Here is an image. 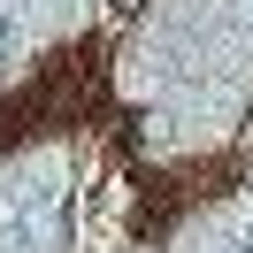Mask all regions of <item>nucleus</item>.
Wrapping results in <instances>:
<instances>
[{
    "label": "nucleus",
    "instance_id": "3",
    "mask_svg": "<svg viewBox=\"0 0 253 253\" xmlns=\"http://www.w3.org/2000/svg\"><path fill=\"white\" fill-rule=\"evenodd\" d=\"M222 253H253V230H246V238H230V246H222Z\"/></svg>",
    "mask_w": 253,
    "mask_h": 253
},
{
    "label": "nucleus",
    "instance_id": "2",
    "mask_svg": "<svg viewBox=\"0 0 253 253\" xmlns=\"http://www.w3.org/2000/svg\"><path fill=\"white\" fill-rule=\"evenodd\" d=\"M230 23H238V39H253V0H238V8H230Z\"/></svg>",
    "mask_w": 253,
    "mask_h": 253
},
{
    "label": "nucleus",
    "instance_id": "1",
    "mask_svg": "<svg viewBox=\"0 0 253 253\" xmlns=\"http://www.w3.org/2000/svg\"><path fill=\"white\" fill-rule=\"evenodd\" d=\"M16 54H23V8H16V0H0V69L16 62Z\"/></svg>",
    "mask_w": 253,
    "mask_h": 253
}]
</instances>
